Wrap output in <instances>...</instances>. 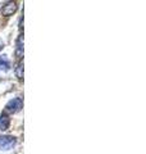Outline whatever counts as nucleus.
<instances>
[{
  "instance_id": "nucleus-6",
  "label": "nucleus",
  "mask_w": 146,
  "mask_h": 154,
  "mask_svg": "<svg viewBox=\"0 0 146 154\" xmlns=\"http://www.w3.org/2000/svg\"><path fill=\"white\" fill-rule=\"evenodd\" d=\"M16 76H17L18 80L23 79V62L22 60H19L17 67H16Z\"/></svg>"
},
{
  "instance_id": "nucleus-4",
  "label": "nucleus",
  "mask_w": 146,
  "mask_h": 154,
  "mask_svg": "<svg viewBox=\"0 0 146 154\" xmlns=\"http://www.w3.org/2000/svg\"><path fill=\"white\" fill-rule=\"evenodd\" d=\"M9 125H11V118L9 116H7L5 113L0 114V130L2 131H5V130L9 128Z\"/></svg>"
},
{
  "instance_id": "nucleus-5",
  "label": "nucleus",
  "mask_w": 146,
  "mask_h": 154,
  "mask_svg": "<svg viewBox=\"0 0 146 154\" xmlns=\"http://www.w3.org/2000/svg\"><path fill=\"white\" fill-rule=\"evenodd\" d=\"M9 68H11V63H9L7 55H2L0 57V69L8 71Z\"/></svg>"
},
{
  "instance_id": "nucleus-3",
  "label": "nucleus",
  "mask_w": 146,
  "mask_h": 154,
  "mask_svg": "<svg viewBox=\"0 0 146 154\" xmlns=\"http://www.w3.org/2000/svg\"><path fill=\"white\" fill-rule=\"evenodd\" d=\"M18 9V5H17V3H7L5 5H4L2 8V14L3 16H5V17H9V16H12L13 13H16V11Z\"/></svg>"
},
{
  "instance_id": "nucleus-2",
  "label": "nucleus",
  "mask_w": 146,
  "mask_h": 154,
  "mask_svg": "<svg viewBox=\"0 0 146 154\" xmlns=\"http://www.w3.org/2000/svg\"><path fill=\"white\" fill-rule=\"evenodd\" d=\"M23 108V100L22 98H14L12 100H9V102L7 103L5 105V110L8 113H18L19 110H21Z\"/></svg>"
},
{
  "instance_id": "nucleus-7",
  "label": "nucleus",
  "mask_w": 146,
  "mask_h": 154,
  "mask_svg": "<svg viewBox=\"0 0 146 154\" xmlns=\"http://www.w3.org/2000/svg\"><path fill=\"white\" fill-rule=\"evenodd\" d=\"M17 57L18 58H22V54H23V46H22V37L18 38L17 41Z\"/></svg>"
},
{
  "instance_id": "nucleus-8",
  "label": "nucleus",
  "mask_w": 146,
  "mask_h": 154,
  "mask_svg": "<svg viewBox=\"0 0 146 154\" xmlns=\"http://www.w3.org/2000/svg\"><path fill=\"white\" fill-rule=\"evenodd\" d=\"M3 46H4V44H3V42H2V40H0V50H2V49H3Z\"/></svg>"
},
{
  "instance_id": "nucleus-1",
  "label": "nucleus",
  "mask_w": 146,
  "mask_h": 154,
  "mask_svg": "<svg viewBox=\"0 0 146 154\" xmlns=\"http://www.w3.org/2000/svg\"><path fill=\"white\" fill-rule=\"evenodd\" d=\"M16 144H17L16 137L8 136V135H0V150L8 152L13 149Z\"/></svg>"
}]
</instances>
